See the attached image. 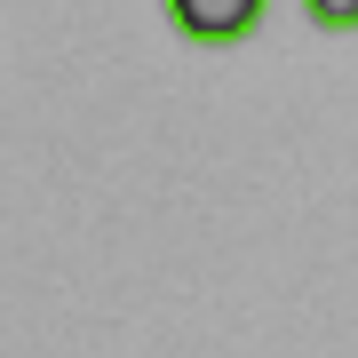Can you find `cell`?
<instances>
[{
	"label": "cell",
	"instance_id": "obj_1",
	"mask_svg": "<svg viewBox=\"0 0 358 358\" xmlns=\"http://www.w3.org/2000/svg\"><path fill=\"white\" fill-rule=\"evenodd\" d=\"M159 8H167V24L192 40V48H239V40L263 32L271 0H159Z\"/></svg>",
	"mask_w": 358,
	"mask_h": 358
},
{
	"label": "cell",
	"instance_id": "obj_2",
	"mask_svg": "<svg viewBox=\"0 0 358 358\" xmlns=\"http://www.w3.org/2000/svg\"><path fill=\"white\" fill-rule=\"evenodd\" d=\"M303 16L319 32H358V0H303Z\"/></svg>",
	"mask_w": 358,
	"mask_h": 358
}]
</instances>
